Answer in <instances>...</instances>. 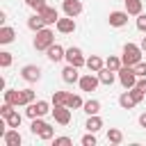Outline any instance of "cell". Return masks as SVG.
Segmentation results:
<instances>
[{"mask_svg": "<svg viewBox=\"0 0 146 146\" xmlns=\"http://www.w3.org/2000/svg\"><path fill=\"white\" fill-rule=\"evenodd\" d=\"M141 46H137V43H125L123 46V52H121V59H123V64L125 66H135V64H139L141 62Z\"/></svg>", "mask_w": 146, "mask_h": 146, "instance_id": "6da1fadb", "label": "cell"}, {"mask_svg": "<svg viewBox=\"0 0 146 146\" xmlns=\"http://www.w3.org/2000/svg\"><path fill=\"white\" fill-rule=\"evenodd\" d=\"M52 43H55V34H52L50 27H43V30L34 32V48L36 50H48Z\"/></svg>", "mask_w": 146, "mask_h": 146, "instance_id": "7a4b0ae2", "label": "cell"}, {"mask_svg": "<svg viewBox=\"0 0 146 146\" xmlns=\"http://www.w3.org/2000/svg\"><path fill=\"white\" fill-rule=\"evenodd\" d=\"M116 75H119V82H121L123 89H132V87L137 84V73H135L132 66H125V64H123V66L119 68Z\"/></svg>", "mask_w": 146, "mask_h": 146, "instance_id": "3957f363", "label": "cell"}, {"mask_svg": "<svg viewBox=\"0 0 146 146\" xmlns=\"http://www.w3.org/2000/svg\"><path fill=\"white\" fill-rule=\"evenodd\" d=\"M48 112H52L48 100H34V103L25 105V114H27L30 119H36V116H46Z\"/></svg>", "mask_w": 146, "mask_h": 146, "instance_id": "277c9868", "label": "cell"}, {"mask_svg": "<svg viewBox=\"0 0 146 146\" xmlns=\"http://www.w3.org/2000/svg\"><path fill=\"white\" fill-rule=\"evenodd\" d=\"M78 84H80V89L82 91H96L98 89V84H100V78H98V73H84V75H80V80H78Z\"/></svg>", "mask_w": 146, "mask_h": 146, "instance_id": "5b68a950", "label": "cell"}, {"mask_svg": "<svg viewBox=\"0 0 146 146\" xmlns=\"http://www.w3.org/2000/svg\"><path fill=\"white\" fill-rule=\"evenodd\" d=\"M66 62H68V64H73V66H78V68L87 66V57L82 55V50H80L78 46L66 48Z\"/></svg>", "mask_w": 146, "mask_h": 146, "instance_id": "8992f818", "label": "cell"}, {"mask_svg": "<svg viewBox=\"0 0 146 146\" xmlns=\"http://www.w3.org/2000/svg\"><path fill=\"white\" fill-rule=\"evenodd\" d=\"M52 116L59 125H68L71 123V107L68 105H52Z\"/></svg>", "mask_w": 146, "mask_h": 146, "instance_id": "52a82bcc", "label": "cell"}, {"mask_svg": "<svg viewBox=\"0 0 146 146\" xmlns=\"http://www.w3.org/2000/svg\"><path fill=\"white\" fill-rule=\"evenodd\" d=\"M21 78H23L25 82H39V80H41V68H39L36 64H25V66L21 68Z\"/></svg>", "mask_w": 146, "mask_h": 146, "instance_id": "ba28073f", "label": "cell"}, {"mask_svg": "<svg viewBox=\"0 0 146 146\" xmlns=\"http://www.w3.org/2000/svg\"><path fill=\"white\" fill-rule=\"evenodd\" d=\"M62 9H64V16H71V18H75V16H80L82 14V2L80 0H64L62 2Z\"/></svg>", "mask_w": 146, "mask_h": 146, "instance_id": "9c48e42d", "label": "cell"}, {"mask_svg": "<svg viewBox=\"0 0 146 146\" xmlns=\"http://www.w3.org/2000/svg\"><path fill=\"white\" fill-rule=\"evenodd\" d=\"M128 16H130V14H128L125 9H123V11H119V9H116V11H110L107 21H110V25H112V27H125V25H128Z\"/></svg>", "mask_w": 146, "mask_h": 146, "instance_id": "30bf717a", "label": "cell"}, {"mask_svg": "<svg viewBox=\"0 0 146 146\" xmlns=\"http://www.w3.org/2000/svg\"><path fill=\"white\" fill-rule=\"evenodd\" d=\"M46 57H48L52 64H59L62 59H66V48H62L59 43H52V46L46 50Z\"/></svg>", "mask_w": 146, "mask_h": 146, "instance_id": "8fae6325", "label": "cell"}, {"mask_svg": "<svg viewBox=\"0 0 146 146\" xmlns=\"http://www.w3.org/2000/svg\"><path fill=\"white\" fill-rule=\"evenodd\" d=\"M43 21H46V25H55L57 21H59V14H57V9L55 7H50V5H46V7H41L39 11H36Z\"/></svg>", "mask_w": 146, "mask_h": 146, "instance_id": "7c38bea8", "label": "cell"}, {"mask_svg": "<svg viewBox=\"0 0 146 146\" xmlns=\"http://www.w3.org/2000/svg\"><path fill=\"white\" fill-rule=\"evenodd\" d=\"M55 27H57V32H62V34H73L78 25H75V18L64 16V18H59V21L55 23Z\"/></svg>", "mask_w": 146, "mask_h": 146, "instance_id": "4fadbf2b", "label": "cell"}, {"mask_svg": "<svg viewBox=\"0 0 146 146\" xmlns=\"http://www.w3.org/2000/svg\"><path fill=\"white\" fill-rule=\"evenodd\" d=\"M2 141H5V146H21L23 137H21L18 128H7V132L2 135Z\"/></svg>", "mask_w": 146, "mask_h": 146, "instance_id": "5bb4252c", "label": "cell"}, {"mask_svg": "<svg viewBox=\"0 0 146 146\" xmlns=\"http://www.w3.org/2000/svg\"><path fill=\"white\" fill-rule=\"evenodd\" d=\"M80 68L78 66H73V64H66L64 66V71H62V80L66 82V84H73V82H78L80 80V73H78Z\"/></svg>", "mask_w": 146, "mask_h": 146, "instance_id": "9a60e30c", "label": "cell"}, {"mask_svg": "<svg viewBox=\"0 0 146 146\" xmlns=\"http://www.w3.org/2000/svg\"><path fill=\"white\" fill-rule=\"evenodd\" d=\"M98 78H100V84H114V80L119 78L116 75V71H112V68H107V66H103L100 71H98Z\"/></svg>", "mask_w": 146, "mask_h": 146, "instance_id": "2e32d148", "label": "cell"}, {"mask_svg": "<svg viewBox=\"0 0 146 146\" xmlns=\"http://www.w3.org/2000/svg\"><path fill=\"white\" fill-rule=\"evenodd\" d=\"M84 128H87L89 132H98V130L103 128V119H100L98 114H89V116H87V123H84Z\"/></svg>", "mask_w": 146, "mask_h": 146, "instance_id": "e0dca14e", "label": "cell"}, {"mask_svg": "<svg viewBox=\"0 0 146 146\" xmlns=\"http://www.w3.org/2000/svg\"><path fill=\"white\" fill-rule=\"evenodd\" d=\"M27 27H30L32 32H39V30H43V27H48V25H46V21L34 11V16H30V18H27Z\"/></svg>", "mask_w": 146, "mask_h": 146, "instance_id": "ac0fdd59", "label": "cell"}, {"mask_svg": "<svg viewBox=\"0 0 146 146\" xmlns=\"http://www.w3.org/2000/svg\"><path fill=\"white\" fill-rule=\"evenodd\" d=\"M14 39H16V30L9 25H2L0 27V43H11Z\"/></svg>", "mask_w": 146, "mask_h": 146, "instance_id": "d6986e66", "label": "cell"}, {"mask_svg": "<svg viewBox=\"0 0 146 146\" xmlns=\"http://www.w3.org/2000/svg\"><path fill=\"white\" fill-rule=\"evenodd\" d=\"M103 66H105V59H100L98 55H91V57H87V68H89L91 73H98Z\"/></svg>", "mask_w": 146, "mask_h": 146, "instance_id": "ffe728a7", "label": "cell"}, {"mask_svg": "<svg viewBox=\"0 0 146 146\" xmlns=\"http://www.w3.org/2000/svg\"><path fill=\"white\" fill-rule=\"evenodd\" d=\"M5 100L11 103L14 107H21V105H23V103H21V91H18V89H5Z\"/></svg>", "mask_w": 146, "mask_h": 146, "instance_id": "44dd1931", "label": "cell"}, {"mask_svg": "<svg viewBox=\"0 0 146 146\" xmlns=\"http://www.w3.org/2000/svg\"><path fill=\"white\" fill-rule=\"evenodd\" d=\"M119 105H121L123 110H132V107L137 105V100H135V98H132V94H130V91L125 89V91H123V94L119 96Z\"/></svg>", "mask_w": 146, "mask_h": 146, "instance_id": "7402d4cb", "label": "cell"}, {"mask_svg": "<svg viewBox=\"0 0 146 146\" xmlns=\"http://www.w3.org/2000/svg\"><path fill=\"white\" fill-rule=\"evenodd\" d=\"M82 112L89 116V114H98L100 112V100H96V98H89V100H84V105H82Z\"/></svg>", "mask_w": 146, "mask_h": 146, "instance_id": "603a6c76", "label": "cell"}, {"mask_svg": "<svg viewBox=\"0 0 146 146\" xmlns=\"http://www.w3.org/2000/svg\"><path fill=\"white\" fill-rule=\"evenodd\" d=\"M125 11L130 16H139L141 14V0H125Z\"/></svg>", "mask_w": 146, "mask_h": 146, "instance_id": "cb8c5ba5", "label": "cell"}, {"mask_svg": "<svg viewBox=\"0 0 146 146\" xmlns=\"http://www.w3.org/2000/svg\"><path fill=\"white\" fill-rule=\"evenodd\" d=\"M105 66H107V68H112V71H116V73H119V68H121V66H123V59H121V57H119V55H110V57H107V59H105Z\"/></svg>", "mask_w": 146, "mask_h": 146, "instance_id": "d4e9b609", "label": "cell"}, {"mask_svg": "<svg viewBox=\"0 0 146 146\" xmlns=\"http://www.w3.org/2000/svg\"><path fill=\"white\" fill-rule=\"evenodd\" d=\"M66 105H68L71 110H80V107L84 105V100H82V96H78V94H68V98H66Z\"/></svg>", "mask_w": 146, "mask_h": 146, "instance_id": "484cf974", "label": "cell"}, {"mask_svg": "<svg viewBox=\"0 0 146 146\" xmlns=\"http://www.w3.org/2000/svg\"><path fill=\"white\" fill-rule=\"evenodd\" d=\"M46 125H48V123L43 121V116H36V119H32V123H30V132H32V135H39Z\"/></svg>", "mask_w": 146, "mask_h": 146, "instance_id": "4316f807", "label": "cell"}, {"mask_svg": "<svg viewBox=\"0 0 146 146\" xmlns=\"http://www.w3.org/2000/svg\"><path fill=\"white\" fill-rule=\"evenodd\" d=\"M107 141H110V144H121V141H123V132H121L119 128H110V130H107Z\"/></svg>", "mask_w": 146, "mask_h": 146, "instance_id": "83f0119b", "label": "cell"}, {"mask_svg": "<svg viewBox=\"0 0 146 146\" xmlns=\"http://www.w3.org/2000/svg\"><path fill=\"white\" fill-rule=\"evenodd\" d=\"M5 119H7V125H9V128H21V121H23V116H21L16 110H14L9 116H5Z\"/></svg>", "mask_w": 146, "mask_h": 146, "instance_id": "f1b7e54d", "label": "cell"}, {"mask_svg": "<svg viewBox=\"0 0 146 146\" xmlns=\"http://www.w3.org/2000/svg\"><path fill=\"white\" fill-rule=\"evenodd\" d=\"M21 103H23V105L34 103V91H32V89H21Z\"/></svg>", "mask_w": 146, "mask_h": 146, "instance_id": "f546056e", "label": "cell"}, {"mask_svg": "<svg viewBox=\"0 0 146 146\" xmlns=\"http://www.w3.org/2000/svg\"><path fill=\"white\" fill-rule=\"evenodd\" d=\"M68 94L66 91H52V105H66Z\"/></svg>", "mask_w": 146, "mask_h": 146, "instance_id": "4dcf8cb0", "label": "cell"}, {"mask_svg": "<svg viewBox=\"0 0 146 146\" xmlns=\"http://www.w3.org/2000/svg\"><path fill=\"white\" fill-rule=\"evenodd\" d=\"M52 137H55V128H52V125L48 123V125H46V128H43V130L39 132V139H43V141H50Z\"/></svg>", "mask_w": 146, "mask_h": 146, "instance_id": "1f68e13d", "label": "cell"}, {"mask_svg": "<svg viewBox=\"0 0 146 146\" xmlns=\"http://www.w3.org/2000/svg\"><path fill=\"white\" fill-rule=\"evenodd\" d=\"M11 62H14V57H11V52H7V50H2V52H0V66H2V68H9V66H11Z\"/></svg>", "mask_w": 146, "mask_h": 146, "instance_id": "d6a6232c", "label": "cell"}, {"mask_svg": "<svg viewBox=\"0 0 146 146\" xmlns=\"http://www.w3.org/2000/svg\"><path fill=\"white\" fill-rule=\"evenodd\" d=\"M80 144H82V146H96V132H89V130H87V135L80 139Z\"/></svg>", "mask_w": 146, "mask_h": 146, "instance_id": "836d02e7", "label": "cell"}, {"mask_svg": "<svg viewBox=\"0 0 146 146\" xmlns=\"http://www.w3.org/2000/svg\"><path fill=\"white\" fill-rule=\"evenodd\" d=\"M128 91L132 94V98H135L137 103H141V100H144V96H146V91H141L139 87H132V89H128Z\"/></svg>", "mask_w": 146, "mask_h": 146, "instance_id": "e575fe53", "label": "cell"}, {"mask_svg": "<svg viewBox=\"0 0 146 146\" xmlns=\"http://www.w3.org/2000/svg\"><path fill=\"white\" fill-rule=\"evenodd\" d=\"M52 144H55V146H71L73 139H71V137H52Z\"/></svg>", "mask_w": 146, "mask_h": 146, "instance_id": "d590c367", "label": "cell"}, {"mask_svg": "<svg viewBox=\"0 0 146 146\" xmlns=\"http://www.w3.org/2000/svg\"><path fill=\"white\" fill-rule=\"evenodd\" d=\"M132 68H135V73H137V78H146V62H144V59H141L139 64H135Z\"/></svg>", "mask_w": 146, "mask_h": 146, "instance_id": "8d00e7d4", "label": "cell"}, {"mask_svg": "<svg viewBox=\"0 0 146 146\" xmlns=\"http://www.w3.org/2000/svg\"><path fill=\"white\" fill-rule=\"evenodd\" d=\"M25 5H27L30 9H34V11H39L41 7H46V0H25Z\"/></svg>", "mask_w": 146, "mask_h": 146, "instance_id": "74e56055", "label": "cell"}, {"mask_svg": "<svg viewBox=\"0 0 146 146\" xmlns=\"http://www.w3.org/2000/svg\"><path fill=\"white\" fill-rule=\"evenodd\" d=\"M11 112H14V105L5 100V103H2V107H0V116H9Z\"/></svg>", "mask_w": 146, "mask_h": 146, "instance_id": "f35d334b", "label": "cell"}, {"mask_svg": "<svg viewBox=\"0 0 146 146\" xmlns=\"http://www.w3.org/2000/svg\"><path fill=\"white\" fill-rule=\"evenodd\" d=\"M137 30H139V32H146V14H144V11L137 16Z\"/></svg>", "mask_w": 146, "mask_h": 146, "instance_id": "ab89813d", "label": "cell"}, {"mask_svg": "<svg viewBox=\"0 0 146 146\" xmlns=\"http://www.w3.org/2000/svg\"><path fill=\"white\" fill-rule=\"evenodd\" d=\"M135 87H139L141 91H146V78H137V84Z\"/></svg>", "mask_w": 146, "mask_h": 146, "instance_id": "60d3db41", "label": "cell"}, {"mask_svg": "<svg viewBox=\"0 0 146 146\" xmlns=\"http://www.w3.org/2000/svg\"><path fill=\"white\" fill-rule=\"evenodd\" d=\"M139 125H141V128H146V112H141V114H139Z\"/></svg>", "mask_w": 146, "mask_h": 146, "instance_id": "b9f144b4", "label": "cell"}, {"mask_svg": "<svg viewBox=\"0 0 146 146\" xmlns=\"http://www.w3.org/2000/svg\"><path fill=\"white\" fill-rule=\"evenodd\" d=\"M139 46H141V50H144V52H146V36H144V39H141V41H139Z\"/></svg>", "mask_w": 146, "mask_h": 146, "instance_id": "7bdbcfd3", "label": "cell"}]
</instances>
